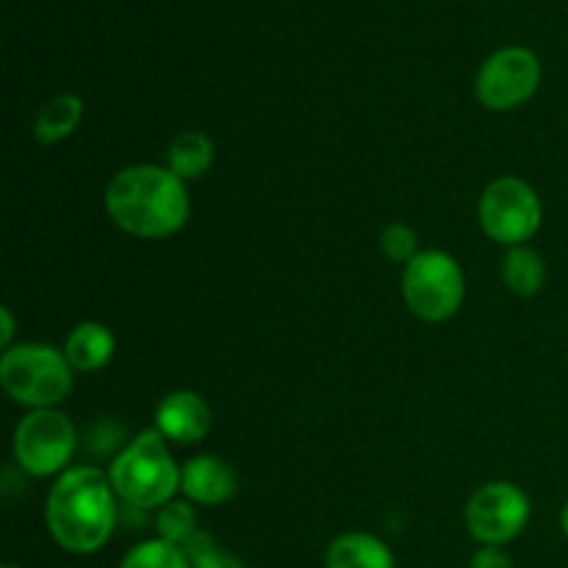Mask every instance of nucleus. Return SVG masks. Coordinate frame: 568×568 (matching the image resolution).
<instances>
[{"instance_id": "39448f33", "label": "nucleus", "mask_w": 568, "mask_h": 568, "mask_svg": "<svg viewBox=\"0 0 568 568\" xmlns=\"http://www.w3.org/2000/svg\"><path fill=\"white\" fill-rule=\"evenodd\" d=\"M403 297L416 320L430 325L453 320L466 297L464 270L444 250H422L405 266Z\"/></svg>"}, {"instance_id": "9d476101", "label": "nucleus", "mask_w": 568, "mask_h": 568, "mask_svg": "<svg viewBox=\"0 0 568 568\" xmlns=\"http://www.w3.org/2000/svg\"><path fill=\"white\" fill-rule=\"evenodd\" d=\"M155 430L175 444H197L211 430V408L197 392L166 394L155 408Z\"/></svg>"}, {"instance_id": "7ed1b4c3", "label": "nucleus", "mask_w": 568, "mask_h": 568, "mask_svg": "<svg viewBox=\"0 0 568 568\" xmlns=\"http://www.w3.org/2000/svg\"><path fill=\"white\" fill-rule=\"evenodd\" d=\"M109 480L128 508H164L181 488V469L155 427L142 430L109 466Z\"/></svg>"}, {"instance_id": "f3484780", "label": "nucleus", "mask_w": 568, "mask_h": 568, "mask_svg": "<svg viewBox=\"0 0 568 568\" xmlns=\"http://www.w3.org/2000/svg\"><path fill=\"white\" fill-rule=\"evenodd\" d=\"M120 568H192V564L178 544L164 541V538H150V541L128 549Z\"/></svg>"}, {"instance_id": "1a4fd4ad", "label": "nucleus", "mask_w": 568, "mask_h": 568, "mask_svg": "<svg viewBox=\"0 0 568 568\" xmlns=\"http://www.w3.org/2000/svg\"><path fill=\"white\" fill-rule=\"evenodd\" d=\"M538 87H541V61L530 48L519 44L488 55L475 81L477 100L491 111L519 109L538 92Z\"/></svg>"}, {"instance_id": "2eb2a0df", "label": "nucleus", "mask_w": 568, "mask_h": 568, "mask_svg": "<svg viewBox=\"0 0 568 568\" xmlns=\"http://www.w3.org/2000/svg\"><path fill=\"white\" fill-rule=\"evenodd\" d=\"M214 164V142L203 131H183L166 150V166L181 181H197Z\"/></svg>"}, {"instance_id": "a211bd4d", "label": "nucleus", "mask_w": 568, "mask_h": 568, "mask_svg": "<svg viewBox=\"0 0 568 568\" xmlns=\"http://www.w3.org/2000/svg\"><path fill=\"white\" fill-rule=\"evenodd\" d=\"M155 530H159V538L181 547L189 536H194V532L200 530L197 514H194V508L189 503L172 499V503L164 505V508L159 510V516H155Z\"/></svg>"}, {"instance_id": "ddd939ff", "label": "nucleus", "mask_w": 568, "mask_h": 568, "mask_svg": "<svg viewBox=\"0 0 568 568\" xmlns=\"http://www.w3.org/2000/svg\"><path fill=\"white\" fill-rule=\"evenodd\" d=\"M114 333L103 322H81L67 336L64 355L75 372H98L114 358Z\"/></svg>"}, {"instance_id": "4be33fe9", "label": "nucleus", "mask_w": 568, "mask_h": 568, "mask_svg": "<svg viewBox=\"0 0 568 568\" xmlns=\"http://www.w3.org/2000/svg\"><path fill=\"white\" fill-rule=\"evenodd\" d=\"M0 316H3V333H0V347L11 349V338H14V316H11V308H0Z\"/></svg>"}, {"instance_id": "20e7f679", "label": "nucleus", "mask_w": 568, "mask_h": 568, "mask_svg": "<svg viewBox=\"0 0 568 568\" xmlns=\"http://www.w3.org/2000/svg\"><path fill=\"white\" fill-rule=\"evenodd\" d=\"M72 366L64 349L48 344H14L0 358V386L31 410L55 408L72 392Z\"/></svg>"}, {"instance_id": "5701e85b", "label": "nucleus", "mask_w": 568, "mask_h": 568, "mask_svg": "<svg viewBox=\"0 0 568 568\" xmlns=\"http://www.w3.org/2000/svg\"><path fill=\"white\" fill-rule=\"evenodd\" d=\"M560 527H564V532L568 538V503L564 505V510H560Z\"/></svg>"}, {"instance_id": "9b49d317", "label": "nucleus", "mask_w": 568, "mask_h": 568, "mask_svg": "<svg viewBox=\"0 0 568 568\" xmlns=\"http://www.w3.org/2000/svg\"><path fill=\"white\" fill-rule=\"evenodd\" d=\"M236 488V469L216 455H197L181 469V491L186 494L189 503L214 508L233 499Z\"/></svg>"}, {"instance_id": "aec40b11", "label": "nucleus", "mask_w": 568, "mask_h": 568, "mask_svg": "<svg viewBox=\"0 0 568 568\" xmlns=\"http://www.w3.org/2000/svg\"><path fill=\"white\" fill-rule=\"evenodd\" d=\"M469 568H514V560L503 547H480L471 555Z\"/></svg>"}, {"instance_id": "dca6fc26", "label": "nucleus", "mask_w": 568, "mask_h": 568, "mask_svg": "<svg viewBox=\"0 0 568 568\" xmlns=\"http://www.w3.org/2000/svg\"><path fill=\"white\" fill-rule=\"evenodd\" d=\"M503 283L519 297H532L547 283V264H544L541 253H536L527 244L519 247H508L503 258Z\"/></svg>"}, {"instance_id": "f03ea898", "label": "nucleus", "mask_w": 568, "mask_h": 568, "mask_svg": "<svg viewBox=\"0 0 568 568\" xmlns=\"http://www.w3.org/2000/svg\"><path fill=\"white\" fill-rule=\"evenodd\" d=\"M44 519L53 541L67 552L92 555L103 549L120 519L109 471H100L98 466L61 471L55 486L50 488Z\"/></svg>"}, {"instance_id": "6ab92c4d", "label": "nucleus", "mask_w": 568, "mask_h": 568, "mask_svg": "<svg viewBox=\"0 0 568 568\" xmlns=\"http://www.w3.org/2000/svg\"><path fill=\"white\" fill-rule=\"evenodd\" d=\"M381 250L386 253L388 261H394V264H405V266L422 253L419 236H416L414 227H408L405 222H392V225L383 231Z\"/></svg>"}, {"instance_id": "412c9836", "label": "nucleus", "mask_w": 568, "mask_h": 568, "mask_svg": "<svg viewBox=\"0 0 568 568\" xmlns=\"http://www.w3.org/2000/svg\"><path fill=\"white\" fill-rule=\"evenodd\" d=\"M192 568H247V566H244V560H239L236 555L227 552V549L214 547L211 552H205L203 558L194 560Z\"/></svg>"}, {"instance_id": "f8f14e48", "label": "nucleus", "mask_w": 568, "mask_h": 568, "mask_svg": "<svg viewBox=\"0 0 568 568\" xmlns=\"http://www.w3.org/2000/svg\"><path fill=\"white\" fill-rule=\"evenodd\" d=\"M325 568H397L386 541L369 532H344L327 547Z\"/></svg>"}, {"instance_id": "6e6552de", "label": "nucleus", "mask_w": 568, "mask_h": 568, "mask_svg": "<svg viewBox=\"0 0 568 568\" xmlns=\"http://www.w3.org/2000/svg\"><path fill=\"white\" fill-rule=\"evenodd\" d=\"M530 497L514 483H488L466 505V527L480 547H505L530 525Z\"/></svg>"}, {"instance_id": "0eeeda50", "label": "nucleus", "mask_w": 568, "mask_h": 568, "mask_svg": "<svg viewBox=\"0 0 568 568\" xmlns=\"http://www.w3.org/2000/svg\"><path fill=\"white\" fill-rule=\"evenodd\" d=\"M14 460L33 477H50L67 469L78 449V433L70 416L55 408L31 410L14 430Z\"/></svg>"}, {"instance_id": "b1692460", "label": "nucleus", "mask_w": 568, "mask_h": 568, "mask_svg": "<svg viewBox=\"0 0 568 568\" xmlns=\"http://www.w3.org/2000/svg\"><path fill=\"white\" fill-rule=\"evenodd\" d=\"M3 568H20V566H14V564H6Z\"/></svg>"}, {"instance_id": "4468645a", "label": "nucleus", "mask_w": 568, "mask_h": 568, "mask_svg": "<svg viewBox=\"0 0 568 568\" xmlns=\"http://www.w3.org/2000/svg\"><path fill=\"white\" fill-rule=\"evenodd\" d=\"M81 120L83 100L72 92H61L39 109L37 122H33V136H37L39 144H59L75 133Z\"/></svg>"}, {"instance_id": "423d86ee", "label": "nucleus", "mask_w": 568, "mask_h": 568, "mask_svg": "<svg viewBox=\"0 0 568 568\" xmlns=\"http://www.w3.org/2000/svg\"><path fill=\"white\" fill-rule=\"evenodd\" d=\"M480 227L488 239L505 244V247H519L530 242L544 222V205L536 189L527 181L514 175H503L491 181L483 192L477 205Z\"/></svg>"}, {"instance_id": "f257e3e1", "label": "nucleus", "mask_w": 568, "mask_h": 568, "mask_svg": "<svg viewBox=\"0 0 568 568\" xmlns=\"http://www.w3.org/2000/svg\"><path fill=\"white\" fill-rule=\"evenodd\" d=\"M105 214L120 231L136 239H166L189 222L186 181L170 166L133 164L105 186Z\"/></svg>"}]
</instances>
